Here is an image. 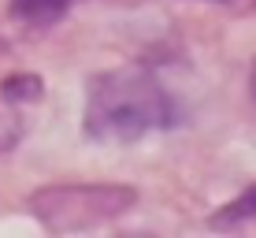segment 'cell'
<instances>
[{"instance_id":"6","label":"cell","mask_w":256,"mask_h":238,"mask_svg":"<svg viewBox=\"0 0 256 238\" xmlns=\"http://www.w3.org/2000/svg\"><path fill=\"white\" fill-rule=\"evenodd\" d=\"M249 86H252V97H256V67H252V82Z\"/></svg>"},{"instance_id":"3","label":"cell","mask_w":256,"mask_h":238,"mask_svg":"<svg viewBox=\"0 0 256 238\" xmlns=\"http://www.w3.org/2000/svg\"><path fill=\"white\" fill-rule=\"evenodd\" d=\"M74 0H12V15L26 26H52L56 19H64Z\"/></svg>"},{"instance_id":"7","label":"cell","mask_w":256,"mask_h":238,"mask_svg":"<svg viewBox=\"0 0 256 238\" xmlns=\"http://www.w3.org/2000/svg\"><path fill=\"white\" fill-rule=\"evenodd\" d=\"M223 4H238V0H223Z\"/></svg>"},{"instance_id":"2","label":"cell","mask_w":256,"mask_h":238,"mask_svg":"<svg viewBox=\"0 0 256 238\" xmlns=\"http://www.w3.org/2000/svg\"><path fill=\"white\" fill-rule=\"evenodd\" d=\"M138 201L134 186L122 182H56L30 193V212L52 234H78L126 216Z\"/></svg>"},{"instance_id":"1","label":"cell","mask_w":256,"mask_h":238,"mask_svg":"<svg viewBox=\"0 0 256 238\" xmlns=\"http://www.w3.org/2000/svg\"><path fill=\"white\" fill-rule=\"evenodd\" d=\"M178 123V104L148 67L126 64L90 78L86 86V138L126 145Z\"/></svg>"},{"instance_id":"4","label":"cell","mask_w":256,"mask_h":238,"mask_svg":"<svg viewBox=\"0 0 256 238\" xmlns=\"http://www.w3.org/2000/svg\"><path fill=\"white\" fill-rule=\"evenodd\" d=\"M41 90H45V82H41L38 75H12V78L0 82V101H4V104L41 101Z\"/></svg>"},{"instance_id":"5","label":"cell","mask_w":256,"mask_h":238,"mask_svg":"<svg viewBox=\"0 0 256 238\" xmlns=\"http://www.w3.org/2000/svg\"><path fill=\"white\" fill-rule=\"evenodd\" d=\"M245 219H256V186H249L242 197H234L223 212H216L212 223L216 227H230V223H245Z\"/></svg>"}]
</instances>
